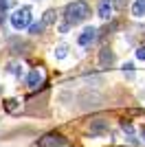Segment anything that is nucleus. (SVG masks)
<instances>
[{"label": "nucleus", "instance_id": "18", "mask_svg": "<svg viewBox=\"0 0 145 147\" xmlns=\"http://www.w3.org/2000/svg\"><path fill=\"white\" fill-rule=\"evenodd\" d=\"M143 138H145V127H143Z\"/></svg>", "mask_w": 145, "mask_h": 147}, {"label": "nucleus", "instance_id": "8", "mask_svg": "<svg viewBox=\"0 0 145 147\" xmlns=\"http://www.w3.org/2000/svg\"><path fill=\"white\" fill-rule=\"evenodd\" d=\"M42 84V73L40 70H31L29 75H26V86L29 88H37Z\"/></svg>", "mask_w": 145, "mask_h": 147}, {"label": "nucleus", "instance_id": "6", "mask_svg": "<svg viewBox=\"0 0 145 147\" xmlns=\"http://www.w3.org/2000/svg\"><path fill=\"white\" fill-rule=\"evenodd\" d=\"M112 9H115V7H112L110 0H101L97 13H99V18H101V20H110V18H112Z\"/></svg>", "mask_w": 145, "mask_h": 147}, {"label": "nucleus", "instance_id": "13", "mask_svg": "<svg viewBox=\"0 0 145 147\" xmlns=\"http://www.w3.org/2000/svg\"><path fill=\"white\" fill-rule=\"evenodd\" d=\"M5 108H7V112H16V110H18V101H16V99H7Z\"/></svg>", "mask_w": 145, "mask_h": 147}, {"label": "nucleus", "instance_id": "1", "mask_svg": "<svg viewBox=\"0 0 145 147\" xmlns=\"http://www.w3.org/2000/svg\"><path fill=\"white\" fill-rule=\"evenodd\" d=\"M90 16V5L86 0H75V2H68L64 7V22L68 26H77L81 24L86 18Z\"/></svg>", "mask_w": 145, "mask_h": 147}, {"label": "nucleus", "instance_id": "7", "mask_svg": "<svg viewBox=\"0 0 145 147\" xmlns=\"http://www.w3.org/2000/svg\"><path fill=\"white\" fill-rule=\"evenodd\" d=\"M9 49H11V53L20 55V53H26V49H29V44L24 42V40H18V37H13L11 42H9Z\"/></svg>", "mask_w": 145, "mask_h": 147}, {"label": "nucleus", "instance_id": "12", "mask_svg": "<svg viewBox=\"0 0 145 147\" xmlns=\"http://www.w3.org/2000/svg\"><path fill=\"white\" fill-rule=\"evenodd\" d=\"M42 31H44L42 22H31V26H29V33H31V35H40Z\"/></svg>", "mask_w": 145, "mask_h": 147}, {"label": "nucleus", "instance_id": "17", "mask_svg": "<svg viewBox=\"0 0 145 147\" xmlns=\"http://www.w3.org/2000/svg\"><path fill=\"white\" fill-rule=\"evenodd\" d=\"M136 57H139L141 61H145V46H139V49H136Z\"/></svg>", "mask_w": 145, "mask_h": 147}, {"label": "nucleus", "instance_id": "3", "mask_svg": "<svg viewBox=\"0 0 145 147\" xmlns=\"http://www.w3.org/2000/svg\"><path fill=\"white\" fill-rule=\"evenodd\" d=\"M64 145H66V138L60 132H48L37 141V147H64Z\"/></svg>", "mask_w": 145, "mask_h": 147}, {"label": "nucleus", "instance_id": "9", "mask_svg": "<svg viewBox=\"0 0 145 147\" xmlns=\"http://www.w3.org/2000/svg\"><path fill=\"white\" fill-rule=\"evenodd\" d=\"M101 132H108V123L106 121H92L90 123V134H101Z\"/></svg>", "mask_w": 145, "mask_h": 147}, {"label": "nucleus", "instance_id": "11", "mask_svg": "<svg viewBox=\"0 0 145 147\" xmlns=\"http://www.w3.org/2000/svg\"><path fill=\"white\" fill-rule=\"evenodd\" d=\"M55 16H57V13H55V9H48L46 13H44V18H42V24L44 26H51L55 22Z\"/></svg>", "mask_w": 145, "mask_h": 147}, {"label": "nucleus", "instance_id": "2", "mask_svg": "<svg viewBox=\"0 0 145 147\" xmlns=\"http://www.w3.org/2000/svg\"><path fill=\"white\" fill-rule=\"evenodd\" d=\"M11 26L16 31H22V29H29L31 26V9L29 7H20L11 13Z\"/></svg>", "mask_w": 145, "mask_h": 147}, {"label": "nucleus", "instance_id": "10", "mask_svg": "<svg viewBox=\"0 0 145 147\" xmlns=\"http://www.w3.org/2000/svg\"><path fill=\"white\" fill-rule=\"evenodd\" d=\"M132 16H134V18H143V16H145V0H134Z\"/></svg>", "mask_w": 145, "mask_h": 147}, {"label": "nucleus", "instance_id": "4", "mask_svg": "<svg viewBox=\"0 0 145 147\" xmlns=\"http://www.w3.org/2000/svg\"><path fill=\"white\" fill-rule=\"evenodd\" d=\"M95 40H97V29H95V26H88V29H84V31H81V35L77 37L79 46H84V49H86V46H90Z\"/></svg>", "mask_w": 145, "mask_h": 147}, {"label": "nucleus", "instance_id": "5", "mask_svg": "<svg viewBox=\"0 0 145 147\" xmlns=\"http://www.w3.org/2000/svg\"><path fill=\"white\" fill-rule=\"evenodd\" d=\"M99 64H101V68H110L115 64V53H112L108 46H103V49L99 51Z\"/></svg>", "mask_w": 145, "mask_h": 147}, {"label": "nucleus", "instance_id": "15", "mask_svg": "<svg viewBox=\"0 0 145 147\" xmlns=\"http://www.w3.org/2000/svg\"><path fill=\"white\" fill-rule=\"evenodd\" d=\"M11 5H13V0H0V11L5 13V11H7V9H9Z\"/></svg>", "mask_w": 145, "mask_h": 147}, {"label": "nucleus", "instance_id": "14", "mask_svg": "<svg viewBox=\"0 0 145 147\" xmlns=\"http://www.w3.org/2000/svg\"><path fill=\"white\" fill-rule=\"evenodd\" d=\"M66 46H57V49H55V57H57V59H64V57H66Z\"/></svg>", "mask_w": 145, "mask_h": 147}, {"label": "nucleus", "instance_id": "16", "mask_svg": "<svg viewBox=\"0 0 145 147\" xmlns=\"http://www.w3.org/2000/svg\"><path fill=\"white\" fill-rule=\"evenodd\" d=\"M110 2H112L115 9H125V2H127V0H110Z\"/></svg>", "mask_w": 145, "mask_h": 147}]
</instances>
